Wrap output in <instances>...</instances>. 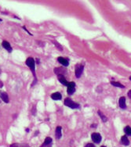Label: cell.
<instances>
[{
  "label": "cell",
  "instance_id": "cell-1",
  "mask_svg": "<svg viewBox=\"0 0 131 147\" xmlns=\"http://www.w3.org/2000/svg\"><path fill=\"white\" fill-rule=\"evenodd\" d=\"M25 63H26V65L28 66L29 68H30V70H31V72H32V74H33V75H34L35 79H37L36 78V75H35V62L34 59L31 58V57H29V58H28L26 60V62Z\"/></svg>",
  "mask_w": 131,
  "mask_h": 147
},
{
  "label": "cell",
  "instance_id": "cell-2",
  "mask_svg": "<svg viewBox=\"0 0 131 147\" xmlns=\"http://www.w3.org/2000/svg\"><path fill=\"white\" fill-rule=\"evenodd\" d=\"M64 105L71 109H79L80 107V105L79 103H76V102H73L69 98H66L64 99Z\"/></svg>",
  "mask_w": 131,
  "mask_h": 147
},
{
  "label": "cell",
  "instance_id": "cell-3",
  "mask_svg": "<svg viewBox=\"0 0 131 147\" xmlns=\"http://www.w3.org/2000/svg\"><path fill=\"white\" fill-rule=\"evenodd\" d=\"M83 69H84V66L82 65V64H77L75 66V77L77 78H79L81 77L82 74L83 72Z\"/></svg>",
  "mask_w": 131,
  "mask_h": 147
},
{
  "label": "cell",
  "instance_id": "cell-4",
  "mask_svg": "<svg viewBox=\"0 0 131 147\" xmlns=\"http://www.w3.org/2000/svg\"><path fill=\"white\" fill-rule=\"evenodd\" d=\"M67 92L68 95H72L75 91V82H69L67 85Z\"/></svg>",
  "mask_w": 131,
  "mask_h": 147
},
{
  "label": "cell",
  "instance_id": "cell-5",
  "mask_svg": "<svg viewBox=\"0 0 131 147\" xmlns=\"http://www.w3.org/2000/svg\"><path fill=\"white\" fill-rule=\"evenodd\" d=\"M91 139L93 140V142L95 143H100L102 138H101V136L99 133H97V132H94L91 135Z\"/></svg>",
  "mask_w": 131,
  "mask_h": 147
},
{
  "label": "cell",
  "instance_id": "cell-6",
  "mask_svg": "<svg viewBox=\"0 0 131 147\" xmlns=\"http://www.w3.org/2000/svg\"><path fill=\"white\" fill-rule=\"evenodd\" d=\"M119 106L121 109H126V98L124 96H122L119 99Z\"/></svg>",
  "mask_w": 131,
  "mask_h": 147
},
{
  "label": "cell",
  "instance_id": "cell-7",
  "mask_svg": "<svg viewBox=\"0 0 131 147\" xmlns=\"http://www.w3.org/2000/svg\"><path fill=\"white\" fill-rule=\"evenodd\" d=\"M54 73L58 75H64L67 73V70L65 68H61V67H57L54 69Z\"/></svg>",
  "mask_w": 131,
  "mask_h": 147
},
{
  "label": "cell",
  "instance_id": "cell-8",
  "mask_svg": "<svg viewBox=\"0 0 131 147\" xmlns=\"http://www.w3.org/2000/svg\"><path fill=\"white\" fill-rule=\"evenodd\" d=\"M57 60H58V62L61 64V65H63L64 67H68V65H69V62H68V60H67V59H65V58L58 57L57 58Z\"/></svg>",
  "mask_w": 131,
  "mask_h": 147
},
{
  "label": "cell",
  "instance_id": "cell-9",
  "mask_svg": "<svg viewBox=\"0 0 131 147\" xmlns=\"http://www.w3.org/2000/svg\"><path fill=\"white\" fill-rule=\"evenodd\" d=\"M0 98L2 99V101L5 102H9V96L6 92H0Z\"/></svg>",
  "mask_w": 131,
  "mask_h": 147
},
{
  "label": "cell",
  "instance_id": "cell-10",
  "mask_svg": "<svg viewBox=\"0 0 131 147\" xmlns=\"http://www.w3.org/2000/svg\"><path fill=\"white\" fill-rule=\"evenodd\" d=\"M61 130L62 128L60 126H58V127H56V131H55V136L57 139H60L61 136H62V133H61Z\"/></svg>",
  "mask_w": 131,
  "mask_h": 147
},
{
  "label": "cell",
  "instance_id": "cell-11",
  "mask_svg": "<svg viewBox=\"0 0 131 147\" xmlns=\"http://www.w3.org/2000/svg\"><path fill=\"white\" fill-rule=\"evenodd\" d=\"M2 46H3V48L5 49H6L9 52H12V47L10 45V44L8 42H6V41H3V42H2Z\"/></svg>",
  "mask_w": 131,
  "mask_h": 147
},
{
  "label": "cell",
  "instance_id": "cell-12",
  "mask_svg": "<svg viewBox=\"0 0 131 147\" xmlns=\"http://www.w3.org/2000/svg\"><path fill=\"white\" fill-rule=\"evenodd\" d=\"M51 98L53 99V100H61L62 96H61L60 92H54L51 95Z\"/></svg>",
  "mask_w": 131,
  "mask_h": 147
},
{
  "label": "cell",
  "instance_id": "cell-13",
  "mask_svg": "<svg viewBox=\"0 0 131 147\" xmlns=\"http://www.w3.org/2000/svg\"><path fill=\"white\" fill-rule=\"evenodd\" d=\"M57 78H58L59 81H60L62 85H68V81L66 80V79H65V78H64V75H58V76H57Z\"/></svg>",
  "mask_w": 131,
  "mask_h": 147
},
{
  "label": "cell",
  "instance_id": "cell-14",
  "mask_svg": "<svg viewBox=\"0 0 131 147\" xmlns=\"http://www.w3.org/2000/svg\"><path fill=\"white\" fill-rule=\"evenodd\" d=\"M121 143L124 146H129L130 145V141L128 139V138L126 136H122L121 138Z\"/></svg>",
  "mask_w": 131,
  "mask_h": 147
},
{
  "label": "cell",
  "instance_id": "cell-15",
  "mask_svg": "<svg viewBox=\"0 0 131 147\" xmlns=\"http://www.w3.org/2000/svg\"><path fill=\"white\" fill-rule=\"evenodd\" d=\"M10 147H29V146L25 143H13L10 146Z\"/></svg>",
  "mask_w": 131,
  "mask_h": 147
},
{
  "label": "cell",
  "instance_id": "cell-16",
  "mask_svg": "<svg viewBox=\"0 0 131 147\" xmlns=\"http://www.w3.org/2000/svg\"><path fill=\"white\" fill-rule=\"evenodd\" d=\"M111 85H113L115 87H118V88H121V89H124L125 86L123 85H122L119 82H117V81H111Z\"/></svg>",
  "mask_w": 131,
  "mask_h": 147
},
{
  "label": "cell",
  "instance_id": "cell-17",
  "mask_svg": "<svg viewBox=\"0 0 131 147\" xmlns=\"http://www.w3.org/2000/svg\"><path fill=\"white\" fill-rule=\"evenodd\" d=\"M97 113H98V115L100 117V118H101V120H102L103 122H106L107 120H108V118H107V117H106L102 112H101L100 110H98Z\"/></svg>",
  "mask_w": 131,
  "mask_h": 147
},
{
  "label": "cell",
  "instance_id": "cell-18",
  "mask_svg": "<svg viewBox=\"0 0 131 147\" xmlns=\"http://www.w3.org/2000/svg\"><path fill=\"white\" fill-rule=\"evenodd\" d=\"M51 142H52V139L50 137H47L45 139V142H44L43 146H50L51 145Z\"/></svg>",
  "mask_w": 131,
  "mask_h": 147
},
{
  "label": "cell",
  "instance_id": "cell-19",
  "mask_svg": "<svg viewBox=\"0 0 131 147\" xmlns=\"http://www.w3.org/2000/svg\"><path fill=\"white\" fill-rule=\"evenodd\" d=\"M124 132L126 133L127 136H131V128L129 126H126V127L124 128Z\"/></svg>",
  "mask_w": 131,
  "mask_h": 147
},
{
  "label": "cell",
  "instance_id": "cell-20",
  "mask_svg": "<svg viewBox=\"0 0 131 147\" xmlns=\"http://www.w3.org/2000/svg\"><path fill=\"white\" fill-rule=\"evenodd\" d=\"M53 44H54V45L59 49V50H60V51H62V50H63V47H62V46H61L57 42H56V41H53Z\"/></svg>",
  "mask_w": 131,
  "mask_h": 147
},
{
  "label": "cell",
  "instance_id": "cell-21",
  "mask_svg": "<svg viewBox=\"0 0 131 147\" xmlns=\"http://www.w3.org/2000/svg\"><path fill=\"white\" fill-rule=\"evenodd\" d=\"M85 147H96V146H95L94 144H92V143H88V144H86Z\"/></svg>",
  "mask_w": 131,
  "mask_h": 147
},
{
  "label": "cell",
  "instance_id": "cell-22",
  "mask_svg": "<svg viewBox=\"0 0 131 147\" xmlns=\"http://www.w3.org/2000/svg\"><path fill=\"white\" fill-rule=\"evenodd\" d=\"M127 95H128V97H129V98H130V99H131V90H130L129 92H128Z\"/></svg>",
  "mask_w": 131,
  "mask_h": 147
},
{
  "label": "cell",
  "instance_id": "cell-23",
  "mask_svg": "<svg viewBox=\"0 0 131 147\" xmlns=\"http://www.w3.org/2000/svg\"><path fill=\"white\" fill-rule=\"evenodd\" d=\"M2 87H3V83H2V81H0V89L2 88Z\"/></svg>",
  "mask_w": 131,
  "mask_h": 147
},
{
  "label": "cell",
  "instance_id": "cell-24",
  "mask_svg": "<svg viewBox=\"0 0 131 147\" xmlns=\"http://www.w3.org/2000/svg\"><path fill=\"white\" fill-rule=\"evenodd\" d=\"M96 127H97V125L95 124H93L91 125V128H96Z\"/></svg>",
  "mask_w": 131,
  "mask_h": 147
},
{
  "label": "cell",
  "instance_id": "cell-25",
  "mask_svg": "<svg viewBox=\"0 0 131 147\" xmlns=\"http://www.w3.org/2000/svg\"><path fill=\"white\" fill-rule=\"evenodd\" d=\"M26 131H27V132H28V131H29V129H28V128H27V129H26Z\"/></svg>",
  "mask_w": 131,
  "mask_h": 147
},
{
  "label": "cell",
  "instance_id": "cell-26",
  "mask_svg": "<svg viewBox=\"0 0 131 147\" xmlns=\"http://www.w3.org/2000/svg\"><path fill=\"white\" fill-rule=\"evenodd\" d=\"M129 78H130V80H131V77H130Z\"/></svg>",
  "mask_w": 131,
  "mask_h": 147
},
{
  "label": "cell",
  "instance_id": "cell-27",
  "mask_svg": "<svg viewBox=\"0 0 131 147\" xmlns=\"http://www.w3.org/2000/svg\"><path fill=\"white\" fill-rule=\"evenodd\" d=\"M101 147H106V146H101Z\"/></svg>",
  "mask_w": 131,
  "mask_h": 147
},
{
  "label": "cell",
  "instance_id": "cell-28",
  "mask_svg": "<svg viewBox=\"0 0 131 147\" xmlns=\"http://www.w3.org/2000/svg\"><path fill=\"white\" fill-rule=\"evenodd\" d=\"M1 21H2V20H1V19H0V22H1Z\"/></svg>",
  "mask_w": 131,
  "mask_h": 147
}]
</instances>
